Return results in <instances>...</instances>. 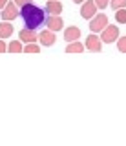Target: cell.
<instances>
[{
    "instance_id": "14",
    "label": "cell",
    "mask_w": 126,
    "mask_h": 146,
    "mask_svg": "<svg viewBox=\"0 0 126 146\" xmlns=\"http://www.w3.org/2000/svg\"><path fill=\"white\" fill-rule=\"evenodd\" d=\"M24 42L19 38V40H11L9 44H7V51L9 53H22L24 51V46H22Z\"/></svg>"
},
{
    "instance_id": "13",
    "label": "cell",
    "mask_w": 126,
    "mask_h": 146,
    "mask_svg": "<svg viewBox=\"0 0 126 146\" xmlns=\"http://www.w3.org/2000/svg\"><path fill=\"white\" fill-rule=\"evenodd\" d=\"M84 48H86V46L80 44L79 40H75V42H68V46H66V53H82Z\"/></svg>"
},
{
    "instance_id": "21",
    "label": "cell",
    "mask_w": 126,
    "mask_h": 146,
    "mask_svg": "<svg viewBox=\"0 0 126 146\" xmlns=\"http://www.w3.org/2000/svg\"><path fill=\"white\" fill-rule=\"evenodd\" d=\"M7 51V44L4 42V38H0V53H6Z\"/></svg>"
},
{
    "instance_id": "16",
    "label": "cell",
    "mask_w": 126,
    "mask_h": 146,
    "mask_svg": "<svg viewBox=\"0 0 126 146\" xmlns=\"http://www.w3.org/2000/svg\"><path fill=\"white\" fill-rule=\"evenodd\" d=\"M110 6L113 7V11L123 9V7H126V0H110Z\"/></svg>"
},
{
    "instance_id": "5",
    "label": "cell",
    "mask_w": 126,
    "mask_h": 146,
    "mask_svg": "<svg viewBox=\"0 0 126 146\" xmlns=\"http://www.w3.org/2000/svg\"><path fill=\"white\" fill-rule=\"evenodd\" d=\"M95 15H97L95 0H84V2L80 4V17H82L84 20H90V18H93Z\"/></svg>"
},
{
    "instance_id": "8",
    "label": "cell",
    "mask_w": 126,
    "mask_h": 146,
    "mask_svg": "<svg viewBox=\"0 0 126 146\" xmlns=\"http://www.w3.org/2000/svg\"><path fill=\"white\" fill-rule=\"evenodd\" d=\"M46 27L57 33V31H60L64 27V20H62L60 15H49V17H46Z\"/></svg>"
},
{
    "instance_id": "6",
    "label": "cell",
    "mask_w": 126,
    "mask_h": 146,
    "mask_svg": "<svg viewBox=\"0 0 126 146\" xmlns=\"http://www.w3.org/2000/svg\"><path fill=\"white\" fill-rule=\"evenodd\" d=\"M84 46H86V49L88 51H93V53H101V49H102V40H101V36H97V33H90L86 36V40H84Z\"/></svg>"
},
{
    "instance_id": "19",
    "label": "cell",
    "mask_w": 126,
    "mask_h": 146,
    "mask_svg": "<svg viewBox=\"0 0 126 146\" xmlns=\"http://www.w3.org/2000/svg\"><path fill=\"white\" fill-rule=\"evenodd\" d=\"M95 4H97L99 9H106L108 6H110V0H95Z\"/></svg>"
},
{
    "instance_id": "10",
    "label": "cell",
    "mask_w": 126,
    "mask_h": 146,
    "mask_svg": "<svg viewBox=\"0 0 126 146\" xmlns=\"http://www.w3.org/2000/svg\"><path fill=\"white\" fill-rule=\"evenodd\" d=\"M79 38H80V29L77 26H70L64 29V40L66 42H75Z\"/></svg>"
},
{
    "instance_id": "23",
    "label": "cell",
    "mask_w": 126,
    "mask_h": 146,
    "mask_svg": "<svg viewBox=\"0 0 126 146\" xmlns=\"http://www.w3.org/2000/svg\"><path fill=\"white\" fill-rule=\"evenodd\" d=\"M84 0H73V4H82Z\"/></svg>"
},
{
    "instance_id": "4",
    "label": "cell",
    "mask_w": 126,
    "mask_h": 146,
    "mask_svg": "<svg viewBox=\"0 0 126 146\" xmlns=\"http://www.w3.org/2000/svg\"><path fill=\"white\" fill-rule=\"evenodd\" d=\"M108 24H110L108 22V15H102V13L90 18V29H92V33H101Z\"/></svg>"
},
{
    "instance_id": "22",
    "label": "cell",
    "mask_w": 126,
    "mask_h": 146,
    "mask_svg": "<svg viewBox=\"0 0 126 146\" xmlns=\"http://www.w3.org/2000/svg\"><path fill=\"white\" fill-rule=\"evenodd\" d=\"M7 2H9V0H0V9L6 7V4H7Z\"/></svg>"
},
{
    "instance_id": "15",
    "label": "cell",
    "mask_w": 126,
    "mask_h": 146,
    "mask_svg": "<svg viewBox=\"0 0 126 146\" xmlns=\"http://www.w3.org/2000/svg\"><path fill=\"white\" fill-rule=\"evenodd\" d=\"M115 20H117V24H126V7L115 11Z\"/></svg>"
},
{
    "instance_id": "3",
    "label": "cell",
    "mask_w": 126,
    "mask_h": 146,
    "mask_svg": "<svg viewBox=\"0 0 126 146\" xmlns=\"http://www.w3.org/2000/svg\"><path fill=\"white\" fill-rule=\"evenodd\" d=\"M119 31H121V29H119L117 26H110V24H108L104 29L101 31V40H102L104 44H113V42H117V38L121 36Z\"/></svg>"
},
{
    "instance_id": "12",
    "label": "cell",
    "mask_w": 126,
    "mask_h": 146,
    "mask_svg": "<svg viewBox=\"0 0 126 146\" xmlns=\"http://www.w3.org/2000/svg\"><path fill=\"white\" fill-rule=\"evenodd\" d=\"M13 31H15V27L11 26V22H7V20L0 22V38H9L13 35Z\"/></svg>"
},
{
    "instance_id": "1",
    "label": "cell",
    "mask_w": 126,
    "mask_h": 146,
    "mask_svg": "<svg viewBox=\"0 0 126 146\" xmlns=\"http://www.w3.org/2000/svg\"><path fill=\"white\" fill-rule=\"evenodd\" d=\"M46 15H48L46 9L35 6L33 2L20 7V17L24 20V27H29V29H37L42 24H46Z\"/></svg>"
},
{
    "instance_id": "17",
    "label": "cell",
    "mask_w": 126,
    "mask_h": 146,
    "mask_svg": "<svg viewBox=\"0 0 126 146\" xmlns=\"http://www.w3.org/2000/svg\"><path fill=\"white\" fill-rule=\"evenodd\" d=\"M117 49H119L121 53H126V35L117 38Z\"/></svg>"
},
{
    "instance_id": "7",
    "label": "cell",
    "mask_w": 126,
    "mask_h": 146,
    "mask_svg": "<svg viewBox=\"0 0 126 146\" xmlns=\"http://www.w3.org/2000/svg\"><path fill=\"white\" fill-rule=\"evenodd\" d=\"M38 42L42 44V46H46V48H51V46L57 42V33L46 27L44 31H40V35H38Z\"/></svg>"
},
{
    "instance_id": "18",
    "label": "cell",
    "mask_w": 126,
    "mask_h": 146,
    "mask_svg": "<svg viewBox=\"0 0 126 146\" xmlns=\"http://www.w3.org/2000/svg\"><path fill=\"white\" fill-rule=\"evenodd\" d=\"M24 51H26V53H38V51H40V46L35 44V42H29V44L24 48Z\"/></svg>"
},
{
    "instance_id": "9",
    "label": "cell",
    "mask_w": 126,
    "mask_h": 146,
    "mask_svg": "<svg viewBox=\"0 0 126 146\" xmlns=\"http://www.w3.org/2000/svg\"><path fill=\"white\" fill-rule=\"evenodd\" d=\"M19 38L22 40V42L29 44V42H37V40H38V35H37V31H35V29L24 27V29H20V33H19Z\"/></svg>"
},
{
    "instance_id": "2",
    "label": "cell",
    "mask_w": 126,
    "mask_h": 146,
    "mask_svg": "<svg viewBox=\"0 0 126 146\" xmlns=\"http://www.w3.org/2000/svg\"><path fill=\"white\" fill-rule=\"evenodd\" d=\"M17 17H20V7L17 6L13 0H9V2L6 4V7L2 9V13H0V18H2V20H7V22H13Z\"/></svg>"
},
{
    "instance_id": "20",
    "label": "cell",
    "mask_w": 126,
    "mask_h": 146,
    "mask_svg": "<svg viewBox=\"0 0 126 146\" xmlns=\"http://www.w3.org/2000/svg\"><path fill=\"white\" fill-rule=\"evenodd\" d=\"M13 2H15L19 7H22V6H26V4H31L33 0H13Z\"/></svg>"
},
{
    "instance_id": "11",
    "label": "cell",
    "mask_w": 126,
    "mask_h": 146,
    "mask_svg": "<svg viewBox=\"0 0 126 146\" xmlns=\"http://www.w3.org/2000/svg\"><path fill=\"white\" fill-rule=\"evenodd\" d=\"M44 9H46L48 15H60L62 13V4H60V0H48Z\"/></svg>"
}]
</instances>
